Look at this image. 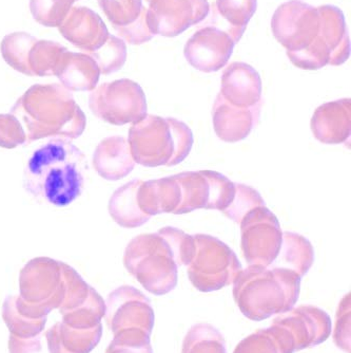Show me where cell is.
I'll return each instance as SVG.
<instances>
[{
    "label": "cell",
    "mask_w": 351,
    "mask_h": 353,
    "mask_svg": "<svg viewBox=\"0 0 351 353\" xmlns=\"http://www.w3.org/2000/svg\"><path fill=\"white\" fill-rule=\"evenodd\" d=\"M271 29L297 68L319 70L328 65L340 66L350 57L344 14L334 6L313 7L290 0L277 8Z\"/></svg>",
    "instance_id": "obj_1"
},
{
    "label": "cell",
    "mask_w": 351,
    "mask_h": 353,
    "mask_svg": "<svg viewBox=\"0 0 351 353\" xmlns=\"http://www.w3.org/2000/svg\"><path fill=\"white\" fill-rule=\"evenodd\" d=\"M257 8V0H216L210 6L206 23L225 30L237 43Z\"/></svg>",
    "instance_id": "obj_24"
},
{
    "label": "cell",
    "mask_w": 351,
    "mask_h": 353,
    "mask_svg": "<svg viewBox=\"0 0 351 353\" xmlns=\"http://www.w3.org/2000/svg\"><path fill=\"white\" fill-rule=\"evenodd\" d=\"M195 252L188 267V276L200 292H213L232 285L243 270L237 254L219 238L193 235Z\"/></svg>",
    "instance_id": "obj_7"
},
{
    "label": "cell",
    "mask_w": 351,
    "mask_h": 353,
    "mask_svg": "<svg viewBox=\"0 0 351 353\" xmlns=\"http://www.w3.org/2000/svg\"><path fill=\"white\" fill-rule=\"evenodd\" d=\"M273 325L286 331L295 351L322 344L332 330L330 316L317 307L299 306L273 319Z\"/></svg>",
    "instance_id": "obj_15"
},
{
    "label": "cell",
    "mask_w": 351,
    "mask_h": 353,
    "mask_svg": "<svg viewBox=\"0 0 351 353\" xmlns=\"http://www.w3.org/2000/svg\"><path fill=\"white\" fill-rule=\"evenodd\" d=\"M142 180L134 179L117 188L109 201V214L120 227L136 229L150 220L138 206V190Z\"/></svg>",
    "instance_id": "obj_26"
},
{
    "label": "cell",
    "mask_w": 351,
    "mask_h": 353,
    "mask_svg": "<svg viewBox=\"0 0 351 353\" xmlns=\"http://www.w3.org/2000/svg\"><path fill=\"white\" fill-rule=\"evenodd\" d=\"M99 7L125 43L142 45L151 41L142 0H97Z\"/></svg>",
    "instance_id": "obj_16"
},
{
    "label": "cell",
    "mask_w": 351,
    "mask_h": 353,
    "mask_svg": "<svg viewBox=\"0 0 351 353\" xmlns=\"http://www.w3.org/2000/svg\"><path fill=\"white\" fill-rule=\"evenodd\" d=\"M315 261V250L307 238L293 232L283 233L277 259L270 267L292 270L303 277L308 273Z\"/></svg>",
    "instance_id": "obj_27"
},
{
    "label": "cell",
    "mask_w": 351,
    "mask_h": 353,
    "mask_svg": "<svg viewBox=\"0 0 351 353\" xmlns=\"http://www.w3.org/2000/svg\"><path fill=\"white\" fill-rule=\"evenodd\" d=\"M128 143L136 163L160 168L182 163L189 156L194 139L186 123L147 114L131 126Z\"/></svg>",
    "instance_id": "obj_6"
},
{
    "label": "cell",
    "mask_w": 351,
    "mask_h": 353,
    "mask_svg": "<svg viewBox=\"0 0 351 353\" xmlns=\"http://www.w3.org/2000/svg\"><path fill=\"white\" fill-rule=\"evenodd\" d=\"M100 70L96 61L86 53L65 51L57 66L55 77L69 91H93L98 84Z\"/></svg>",
    "instance_id": "obj_23"
},
{
    "label": "cell",
    "mask_w": 351,
    "mask_h": 353,
    "mask_svg": "<svg viewBox=\"0 0 351 353\" xmlns=\"http://www.w3.org/2000/svg\"><path fill=\"white\" fill-rule=\"evenodd\" d=\"M333 341L339 348L346 352H350V296L349 294L342 299L339 307Z\"/></svg>",
    "instance_id": "obj_39"
},
{
    "label": "cell",
    "mask_w": 351,
    "mask_h": 353,
    "mask_svg": "<svg viewBox=\"0 0 351 353\" xmlns=\"http://www.w3.org/2000/svg\"><path fill=\"white\" fill-rule=\"evenodd\" d=\"M86 156L68 139H52L37 148L25 165L23 188L41 203L67 206L83 192Z\"/></svg>",
    "instance_id": "obj_3"
},
{
    "label": "cell",
    "mask_w": 351,
    "mask_h": 353,
    "mask_svg": "<svg viewBox=\"0 0 351 353\" xmlns=\"http://www.w3.org/2000/svg\"><path fill=\"white\" fill-rule=\"evenodd\" d=\"M76 0H30L33 19L43 27L58 28Z\"/></svg>",
    "instance_id": "obj_35"
},
{
    "label": "cell",
    "mask_w": 351,
    "mask_h": 353,
    "mask_svg": "<svg viewBox=\"0 0 351 353\" xmlns=\"http://www.w3.org/2000/svg\"><path fill=\"white\" fill-rule=\"evenodd\" d=\"M98 66L100 73L109 75L124 67L127 61L126 43L120 37L109 35L106 43L98 50L89 53Z\"/></svg>",
    "instance_id": "obj_34"
},
{
    "label": "cell",
    "mask_w": 351,
    "mask_h": 353,
    "mask_svg": "<svg viewBox=\"0 0 351 353\" xmlns=\"http://www.w3.org/2000/svg\"><path fill=\"white\" fill-rule=\"evenodd\" d=\"M25 130V144L41 139L74 140L83 134L87 119L71 91L61 84L30 87L11 109Z\"/></svg>",
    "instance_id": "obj_4"
},
{
    "label": "cell",
    "mask_w": 351,
    "mask_h": 353,
    "mask_svg": "<svg viewBox=\"0 0 351 353\" xmlns=\"http://www.w3.org/2000/svg\"><path fill=\"white\" fill-rule=\"evenodd\" d=\"M106 322L113 334L127 329H140L151 334L156 315L151 301L132 285H122L108 295Z\"/></svg>",
    "instance_id": "obj_13"
},
{
    "label": "cell",
    "mask_w": 351,
    "mask_h": 353,
    "mask_svg": "<svg viewBox=\"0 0 351 353\" xmlns=\"http://www.w3.org/2000/svg\"><path fill=\"white\" fill-rule=\"evenodd\" d=\"M194 252L193 235L166 227L133 238L125 250L124 265L149 293L162 296L176 289L178 268L187 267Z\"/></svg>",
    "instance_id": "obj_2"
},
{
    "label": "cell",
    "mask_w": 351,
    "mask_h": 353,
    "mask_svg": "<svg viewBox=\"0 0 351 353\" xmlns=\"http://www.w3.org/2000/svg\"><path fill=\"white\" fill-rule=\"evenodd\" d=\"M102 338V324L92 329H75L58 322L45 332L50 353H90Z\"/></svg>",
    "instance_id": "obj_25"
},
{
    "label": "cell",
    "mask_w": 351,
    "mask_h": 353,
    "mask_svg": "<svg viewBox=\"0 0 351 353\" xmlns=\"http://www.w3.org/2000/svg\"><path fill=\"white\" fill-rule=\"evenodd\" d=\"M36 41V37L25 32H14L6 35L0 45V51L6 63L14 70L29 77L28 55Z\"/></svg>",
    "instance_id": "obj_32"
},
{
    "label": "cell",
    "mask_w": 351,
    "mask_h": 353,
    "mask_svg": "<svg viewBox=\"0 0 351 353\" xmlns=\"http://www.w3.org/2000/svg\"><path fill=\"white\" fill-rule=\"evenodd\" d=\"M182 190V201L176 215L198 210H215L225 214L237 197V183L214 170H198L174 174Z\"/></svg>",
    "instance_id": "obj_9"
},
{
    "label": "cell",
    "mask_w": 351,
    "mask_h": 353,
    "mask_svg": "<svg viewBox=\"0 0 351 353\" xmlns=\"http://www.w3.org/2000/svg\"><path fill=\"white\" fill-rule=\"evenodd\" d=\"M106 353H153L151 334L140 329H127L115 333Z\"/></svg>",
    "instance_id": "obj_36"
},
{
    "label": "cell",
    "mask_w": 351,
    "mask_h": 353,
    "mask_svg": "<svg viewBox=\"0 0 351 353\" xmlns=\"http://www.w3.org/2000/svg\"><path fill=\"white\" fill-rule=\"evenodd\" d=\"M58 30L67 41L86 54L98 50L110 35L102 17L87 7H72Z\"/></svg>",
    "instance_id": "obj_17"
},
{
    "label": "cell",
    "mask_w": 351,
    "mask_h": 353,
    "mask_svg": "<svg viewBox=\"0 0 351 353\" xmlns=\"http://www.w3.org/2000/svg\"><path fill=\"white\" fill-rule=\"evenodd\" d=\"M263 84L259 72L246 63H232L222 75L220 94L240 108L263 105Z\"/></svg>",
    "instance_id": "obj_18"
},
{
    "label": "cell",
    "mask_w": 351,
    "mask_h": 353,
    "mask_svg": "<svg viewBox=\"0 0 351 353\" xmlns=\"http://www.w3.org/2000/svg\"><path fill=\"white\" fill-rule=\"evenodd\" d=\"M76 1H77V0H76Z\"/></svg>",
    "instance_id": "obj_41"
},
{
    "label": "cell",
    "mask_w": 351,
    "mask_h": 353,
    "mask_svg": "<svg viewBox=\"0 0 351 353\" xmlns=\"http://www.w3.org/2000/svg\"><path fill=\"white\" fill-rule=\"evenodd\" d=\"M136 198L140 211L149 217L174 214L182 201V190L176 176H164L140 182Z\"/></svg>",
    "instance_id": "obj_22"
},
{
    "label": "cell",
    "mask_w": 351,
    "mask_h": 353,
    "mask_svg": "<svg viewBox=\"0 0 351 353\" xmlns=\"http://www.w3.org/2000/svg\"><path fill=\"white\" fill-rule=\"evenodd\" d=\"M106 311V301L92 288L88 299L83 305L61 315L63 323L71 328L92 329L102 324Z\"/></svg>",
    "instance_id": "obj_30"
},
{
    "label": "cell",
    "mask_w": 351,
    "mask_h": 353,
    "mask_svg": "<svg viewBox=\"0 0 351 353\" xmlns=\"http://www.w3.org/2000/svg\"><path fill=\"white\" fill-rule=\"evenodd\" d=\"M68 50L65 46L51 41L37 39L28 55L29 77H52L63 53Z\"/></svg>",
    "instance_id": "obj_29"
},
{
    "label": "cell",
    "mask_w": 351,
    "mask_h": 353,
    "mask_svg": "<svg viewBox=\"0 0 351 353\" xmlns=\"http://www.w3.org/2000/svg\"><path fill=\"white\" fill-rule=\"evenodd\" d=\"M301 281L302 277L292 270L249 265L234 279V301L247 319L261 322L295 306Z\"/></svg>",
    "instance_id": "obj_5"
},
{
    "label": "cell",
    "mask_w": 351,
    "mask_h": 353,
    "mask_svg": "<svg viewBox=\"0 0 351 353\" xmlns=\"http://www.w3.org/2000/svg\"><path fill=\"white\" fill-rule=\"evenodd\" d=\"M41 335L34 339H19L10 334V353H41Z\"/></svg>",
    "instance_id": "obj_40"
},
{
    "label": "cell",
    "mask_w": 351,
    "mask_h": 353,
    "mask_svg": "<svg viewBox=\"0 0 351 353\" xmlns=\"http://www.w3.org/2000/svg\"><path fill=\"white\" fill-rule=\"evenodd\" d=\"M147 26L152 34L176 37L207 19L208 0H145Z\"/></svg>",
    "instance_id": "obj_12"
},
{
    "label": "cell",
    "mask_w": 351,
    "mask_h": 353,
    "mask_svg": "<svg viewBox=\"0 0 351 353\" xmlns=\"http://www.w3.org/2000/svg\"><path fill=\"white\" fill-rule=\"evenodd\" d=\"M313 136L323 144H345L350 139V99L325 103L317 107L311 119Z\"/></svg>",
    "instance_id": "obj_20"
},
{
    "label": "cell",
    "mask_w": 351,
    "mask_h": 353,
    "mask_svg": "<svg viewBox=\"0 0 351 353\" xmlns=\"http://www.w3.org/2000/svg\"><path fill=\"white\" fill-rule=\"evenodd\" d=\"M63 261L49 257H37L30 261L19 274V296L45 314L59 309L65 296Z\"/></svg>",
    "instance_id": "obj_10"
},
{
    "label": "cell",
    "mask_w": 351,
    "mask_h": 353,
    "mask_svg": "<svg viewBox=\"0 0 351 353\" xmlns=\"http://www.w3.org/2000/svg\"><path fill=\"white\" fill-rule=\"evenodd\" d=\"M182 353H227L225 339L212 325H194L184 339Z\"/></svg>",
    "instance_id": "obj_31"
},
{
    "label": "cell",
    "mask_w": 351,
    "mask_h": 353,
    "mask_svg": "<svg viewBox=\"0 0 351 353\" xmlns=\"http://www.w3.org/2000/svg\"><path fill=\"white\" fill-rule=\"evenodd\" d=\"M25 130L13 114H0V148L13 150L25 145Z\"/></svg>",
    "instance_id": "obj_38"
},
{
    "label": "cell",
    "mask_w": 351,
    "mask_h": 353,
    "mask_svg": "<svg viewBox=\"0 0 351 353\" xmlns=\"http://www.w3.org/2000/svg\"><path fill=\"white\" fill-rule=\"evenodd\" d=\"M89 107L99 120L115 126L140 122L147 116V100L140 84L128 79L104 83L89 97Z\"/></svg>",
    "instance_id": "obj_8"
},
{
    "label": "cell",
    "mask_w": 351,
    "mask_h": 353,
    "mask_svg": "<svg viewBox=\"0 0 351 353\" xmlns=\"http://www.w3.org/2000/svg\"><path fill=\"white\" fill-rule=\"evenodd\" d=\"M286 331L277 325L261 329L240 342L233 353H295Z\"/></svg>",
    "instance_id": "obj_28"
},
{
    "label": "cell",
    "mask_w": 351,
    "mask_h": 353,
    "mask_svg": "<svg viewBox=\"0 0 351 353\" xmlns=\"http://www.w3.org/2000/svg\"><path fill=\"white\" fill-rule=\"evenodd\" d=\"M235 45L227 31L205 21L186 43L184 55L196 70L216 72L227 65Z\"/></svg>",
    "instance_id": "obj_14"
},
{
    "label": "cell",
    "mask_w": 351,
    "mask_h": 353,
    "mask_svg": "<svg viewBox=\"0 0 351 353\" xmlns=\"http://www.w3.org/2000/svg\"><path fill=\"white\" fill-rule=\"evenodd\" d=\"M93 168L109 181L124 179L134 168L128 140L124 137H108L99 143L93 154Z\"/></svg>",
    "instance_id": "obj_21"
},
{
    "label": "cell",
    "mask_w": 351,
    "mask_h": 353,
    "mask_svg": "<svg viewBox=\"0 0 351 353\" xmlns=\"http://www.w3.org/2000/svg\"><path fill=\"white\" fill-rule=\"evenodd\" d=\"M263 205H266L265 201L257 190L245 184L237 183V197L231 208L224 215L240 224L248 212Z\"/></svg>",
    "instance_id": "obj_37"
},
{
    "label": "cell",
    "mask_w": 351,
    "mask_h": 353,
    "mask_svg": "<svg viewBox=\"0 0 351 353\" xmlns=\"http://www.w3.org/2000/svg\"><path fill=\"white\" fill-rule=\"evenodd\" d=\"M240 225L242 251L248 265L270 267L283 240L277 216L267 206H257L246 214Z\"/></svg>",
    "instance_id": "obj_11"
},
{
    "label": "cell",
    "mask_w": 351,
    "mask_h": 353,
    "mask_svg": "<svg viewBox=\"0 0 351 353\" xmlns=\"http://www.w3.org/2000/svg\"><path fill=\"white\" fill-rule=\"evenodd\" d=\"M261 109L262 105L251 108L233 106L219 93L212 109L216 136L226 143L245 140L259 124Z\"/></svg>",
    "instance_id": "obj_19"
},
{
    "label": "cell",
    "mask_w": 351,
    "mask_h": 353,
    "mask_svg": "<svg viewBox=\"0 0 351 353\" xmlns=\"http://www.w3.org/2000/svg\"><path fill=\"white\" fill-rule=\"evenodd\" d=\"M3 319L10 333L16 338L34 339L41 336L47 325V317L30 319L17 311L11 295L6 297L3 305Z\"/></svg>",
    "instance_id": "obj_33"
}]
</instances>
